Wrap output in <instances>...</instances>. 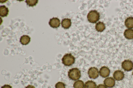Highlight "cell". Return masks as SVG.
Wrapping results in <instances>:
<instances>
[{
    "instance_id": "9",
    "label": "cell",
    "mask_w": 133,
    "mask_h": 88,
    "mask_svg": "<svg viewBox=\"0 0 133 88\" xmlns=\"http://www.w3.org/2000/svg\"><path fill=\"white\" fill-rule=\"evenodd\" d=\"M104 83L107 87H112L115 85V82L112 78L109 77L105 79L104 81Z\"/></svg>"
},
{
    "instance_id": "16",
    "label": "cell",
    "mask_w": 133,
    "mask_h": 88,
    "mask_svg": "<svg viewBox=\"0 0 133 88\" xmlns=\"http://www.w3.org/2000/svg\"><path fill=\"white\" fill-rule=\"evenodd\" d=\"M96 83L92 81H88L84 84V88H96Z\"/></svg>"
},
{
    "instance_id": "8",
    "label": "cell",
    "mask_w": 133,
    "mask_h": 88,
    "mask_svg": "<svg viewBox=\"0 0 133 88\" xmlns=\"http://www.w3.org/2000/svg\"><path fill=\"white\" fill-rule=\"evenodd\" d=\"M114 78L117 81L122 80L124 78V74L121 70H117L115 71L113 75Z\"/></svg>"
},
{
    "instance_id": "11",
    "label": "cell",
    "mask_w": 133,
    "mask_h": 88,
    "mask_svg": "<svg viewBox=\"0 0 133 88\" xmlns=\"http://www.w3.org/2000/svg\"><path fill=\"white\" fill-rule=\"evenodd\" d=\"M9 10L8 7L4 5L0 7V16L2 17H7L8 14Z\"/></svg>"
},
{
    "instance_id": "1",
    "label": "cell",
    "mask_w": 133,
    "mask_h": 88,
    "mask_svg": "<svg viewBox=\"0 0 133 88\" xmlns=\"http://www.w3.org/2000/svg\"><path fill=\"white\" fill-rule=\"evenodd\" d=\"M99 13L96 10H91L88 13L87 18L88 21L92 23H96L100 19Z\"/></svg>"
},
{
    "instance_id": "13",
    "label": "cell",
    "mask_w": 133,
    "mask_h": 88,
    "mask_svg": "<svg viewBox=\"0 0 133 88\" xmlns=\"http://www.w3.org/2000/svg\"><path fill=\"white\" fill-rule=\"evenodd\" d=\"M126 27L128 28H133V17H129L127 18L125 21Z\"/></svg>"
},
{
    "instance_id": "7",
    "label": "cell",
    "mask_w": 133,
    "mask_h": 88,
    "mask_svg": "<svg viewBox=\"0 0 133 88\" xmlns=\"http://www.w3.org/2000/svg\"><path fill=\"white\" fill-rule=\"evenodd\" d=\"M110 72V71L109 68L105 66L102 67L100 69L99 72L100 76L103 78L108 77Z\"/></svg>"
},
{
    "instance_id": "20",
    "label": "cell",
    "mask_w": 133,
    "mask_h": 88,
    "mask_svg": "<svg viewBox=\"0 0 133 88\" xmlns=\"http://www.w3.org/2000/svg\"><path fill=\"white\" fill-rule=\"evenodd\" d=\"M96 88H107V87L105 85L102 84H100L97 86Z\"/></svg>"
},
{
    "instance_id": "5",
    "label": "cell",
    "mask_w": 133,
    "mask_h": 88,
    "mask_svg": "<svg viewBox=\"0 0 133 88\" xmlns=\"http://www.w3.org/2000/svg\"><path fill=\"white\" fill-rule=\"evenodd\" d=\"M122 68L125 70L129 71L133 68V63L129 60H125L122 63Z\"/></svg>"
},
{
    "instance_id": "10",
    "label": "cell",
    "mask_w": 133,
    "mask_h": 88,
    "mask_svg": "<svg viewBox=\"0 0 133 88\" xmlns=\"http://www.w3.org/2000/svg\"><path fill=\"white\" fill-rule=\"evenodd\" d=\"M71 19H64L61 22L62 26L64 29L69 28L71 26Z\"/></svg>"
},
{
    "instance_id": "6",
    "label": "cell",
    "mask_w": 133,
    "mask_h": 88,
    "mask_svg": "<svg viewBox=\"0 0 133 88\" xmlns=\"http://www.w3.org/2000/svg\"><path fill=\"white\" fill-rule=\"evenodd\" d=\"M49 24L51 27L54 28H57L60 25V20L57 18L53 17L50 19Z\"/></svg>"
},
{
    "instance_id": "12",
    "label": "cell",
    "mask_w": 133,
    "mask_h": 88,
    "mask_svg": "<svg viewBox=\"0 0 133 88\" xmlns=\"http://www.w3.org/2000/svg\"><path fill=\"white\" fill-rule=\"evenodd\" d=\"M30 41V38L27 35H23L21 36L20 39V42L23 45L28 44Z\"/></svg>"
},
{
    "instance_id": "3",
    "label": "cell",
    "mask_w": 133,
    "mask_h": 88,
    "mask_svg": "<svg viewBox=\"0 0 133 88\" xmlns=\"http://www.w3.org/2000/svg\"><path fill=\"white\" fill-rule=\"evenodd\" d=\"M62 61V63L65 66H70L75 63V58L71 53H67L64 55Z\"/></svg>"
},
{
    "instance_id": "23",
    "label": "cell",
    "mask_w": 133,
    "mask_h": 88,
    "mask_svg": "<svg viewBox=\"0 0 133 88\" xmlns=\"http://www.w3.org/2000/svg\"><path fill=\"white\" fill-rule=\"evenodd\" d=\"M132 74H133V72H132Z\"/></svg>"
},
{
    "instance_id": "15",
    "label": "cell",
    "mask_w": 133,
    "mask_h": 88,
    "mask_svg": "<svg viewBox=\"0 0 133 88\" xmlns=\"http://www.w3.org/2000/svg\"><path fill=\"white\" fill-rule=\"evenodd\" d=\"M105 28V24L103 22L99 21L97 23L96 25V29L98 32L103 31Z\"/></svg>"
},
{
    "instance_id": "22",
    "label": "cell",
    "mask_w": 133,
    "mask_h": 88,
    "mask_svg": "<svg viewBox=\"0 0 133 88\" xmlns=\"http://www.w3.org/2000/svg\"><path fill=\"white\" fill-rule=\"evenodd\" d=\"M25 88H35V87L32 85H28L25 87Z\"/></svg>"
},
{
    "instance_id": "19",
    "label": "cell",
    "mask_w": 133,
    "mask_h": 88,
    "mask_svg": "<svg viewBox=\"0 0 133 88\" xmlns=\"http://www.w3.org/2000/svg\"><path fill=\"white\" fill-rule=\"evenodd\" d=\"M55 88H65V85L61 82H57L55 85Z\"/></svg>"
},
{
    "instance_id": "18",
    "label": "cell",
    "mask_w": 133,
    "mask_h": 88,
    "mask_svg": "<svg viewBox=\"0 0 133 88\" xmlns=\"http://www.w3.org/2000/svg\"><path fill=\"white\" fill-rule=\"evenodd\" d=\"M38 0H26L25 2L26 3L27 5L29 6L33 7L36 5L37 3Z\"/></svg>"
},
{
    "instance_id": "17",
    "label": "cell",
    "mask_w": 133,
    "mask_h": 88,
    "mask_svg": "<svg viewBox=\"0 0 133 88\" xmlns=\"http://www.w3.org/2000/svg\"><path fill=\"white\" fill-rule=\"evenodd\" d=\"M84 86V82L81 80H77L74 82L73 84L74 88H83Z\"/></svg>"
},
{
    "instance_id": "2",
    "label": "cell",
    "mask_w": 133,
    "mask_h": 88,
    "mask_svg": "<svg viewBox=\"0 0 133 88\" xmlns=\"http://www.w3.org/2000/svg\"><path fill=\"white\" fill-rule=\"evenodd\" d=\"M68 75L70 79L76 81L81 77L80 71L77 68H74L70 69L68 71Z\"/></svg>"
},
{
    "instance_id": "21",
    "label": "cell",
    "mask_w": 133,
    "mask_h": 88,
    "mask_svg": "<svg viewBox=\"0 0 133 88\" xmlns=\"http://www.w3.org/2000/svg\"><path fill=\"white\" fill-rule=\"evenodd\" d=\"M1 88H12V86L9 85L5 84L2 86Z\"/></svg>"
},
{
    "instance_id": "4",
    "label": "cell",
    "mask_w": 133,
    "mask_h": 88,
    "mask_svg": "<svg viewBox=\"0 0 133 88\" xmlns=\"http://www.w3.org/2000/svg\"><path fill=\"white\" fill-rule=\"evenodd\" d=\"M99 72L98 69L95 67H91L88 70V74L91 78L95 79L98 77Z\"/></svg>"
},
{
    "instance_id": "14",
    "label": "cell",
    "mask_w": 133,
    "mask_h": 88,
    "mask_svg": "<svg viewBox=\"0 0 133 88\" xmlns=\"http://www.w3.org/2000/svg\"><path fill=\"white\" fill-rule=\"evenodd\" d=\"M125 37L128 39H133V29H126L124 33Z\"/></svg>"
}]
</instances>
